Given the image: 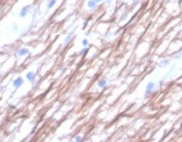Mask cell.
<instances>
[{"label": "cell", "mask_w": 182, "mask_h": 142, "mask_svg": "<svg viewBox=\"0 0 182 142\" xmlns=\"http://www.w3.org/2000/svg\"><path fill=\"white\" fill-rule=\"evenodd\" d=\"M155 89H156V85H155V83H154V82H150V83H148V84H147V86H146L145 97H147L148 95H150L151 93H153V92L155 91Z\"/></svg>", "instance_id": "6da1fadb"}, {"label": "cell", "mask_w": 182, "mask_h": 142, "mask_svg": "<svg viewBox=\"0 0 182 142\" xmlns=\"http://www.w3.org/2000/svg\"><path fill=\"white\" fill-rule=\"evenodd\" d=\"M26 78L31 85H35L36 84V73L34 72V71H29V72H27Z\"/></svg>", "instance_id": "7a4b0ae2"}, {"label": "cell", "mask_w": 182, "mask_h": 142, "mask_svg": "<svg viewBox=\"0 0 182 142\" xmlns=\"http://www.w3.org/2000/svg\"><path fill=\"white\" fill-rule=\"evenodd\" d=\"M23 85H24V78H23V77H21V76H18V77H17V78L13 82V86H14L15 90L20 89Z\"/></svg>", "instance_id": "3957f363"}, {"label": "cell", "mask_w": 182, "mask_h": 142, "mask_svg": "<svg viewBox=\"0 0 182 142\" xmlns=\"http://www.w3.org/2000/svg\"><path fill=\"white\" fill-rule=\"evenodd\" d=\"M75 31H76V28L72 29L71 31H69V32L67 33V35H66V37H65V39H64V45H67V44L71 41V39H72V37H73V34H75Z\"/></svg>", "instance_id": "277c9868"}, {"label": "cell", "mask_w": 182, "mask_h": 142, "mask_svg": "<svg viewBox=\"0 0 182 142\" xmlns=\"http://www.w3.org/2000/svg\"><path fill=\"white\" fill-rule=\"evenodd\" d=\"M28 14H29V6H23V7L21 8V11L19 12V17H20L21 19H23V18L27 17Z\"/></svg>", "instance_id": "5b68a950"}, {"label": "cell", "mask_w": 182, "mask_h": 142, "mask_svg": "<svg viewBox=\"0 0 182 142\" xmlns=\"http://www.w3.org/2000/svg\"><path fill=\"white\" fill-rule=\"evenodd\" d=\"M97 6H98V4L94 1V0H88L87 1V7L91 11H95L97 8Z\"/></svg>", "instance_id": "8992f818"}, {"label": "cell", "mask_w": 182, "mask_h": 142, "mask_svg": "<svg viewBox=\"0 0 182 142\" xmlns=\"http://www.w3.org/2000/svg\"><path fill=\"white\" fill-rule=\"evenodd\" d=\"M17 54H18V57H25V56L30 55V50L26 47H22L17 52Z\"/></svg>", "instance_id": "52a82bcc"}, {"label": "cell", "mask_w": 182, "mask_h": 142, "mask_svg": "<svg viewBox=\"0 0 182 142\" xmlns=\"http://www.w3.org/2000/svg\"><path fill=\"white\" fill-rule=\"evenodd\" d=\"M97 86L98 88L101 89H106L108 87V80L106 78H101L98 82H97Z\"/></svg>", "instance_id": "ba28073f"}, {"label": "cell", "mask_w": 182, "mask_h": 142, "mask_svg": "<svg viewBox=\"0 0 182 142\" xmlns=\"http://www.w3.org/2000/svg\"><path fill=\"white\" fill-rule=\"evenodd\" d=\"M88 52H89V47H88V46H83V48L79 52V56H81V57H85V56L87 55Z\"/></svg>", "instance_id": "9c48e42d"}, {"label": "cell", "mask_w": 182, "mask_h": 142, "mask_svg": "<svg viewBox=\"0 0 182 142\" xmlns=\"http://www.w3.org/2000/svg\"><path fill=\"white\" fill-rule=\"evenodd\" d=\"M56 2H57V0H50V1L48 2V4H47V11L52 9V8L55 6Z\"/></svg>", "instance_id": "30bf717a"}, {"label": "cell", "mask_w": 182, "mask_h": 142, "mask_svg": "<svg viewBox=\"0 0 182 142\" xmlns=\"http://www.w3.org/2000/svg\"><path fill=\"white\" fill-rule=\"evenodd\" d=\"M170 64H171V61L169 59H163V60H161L159 62V66L160 67H166V66H169Z\"/></svg>", "instance_id": "8fae6325"}, {"label": "cell", "mask_w": 182, "mask_h": 142, "mask_svg": "<svg viewBox=\"0 0 182 142\" xmlns=\"http://www.w3.org/2000/svg\"><path fill=\"white\" fill-rule=\"evenodd\" d=\"M127 16H128V14L127 13H123L121 16H120V18H119V21H125L126 19H127Z\"/></svg>", "instance_id": "7c38bea8"}, {"label": "cell", "mask_w": 182, "mask_h": 142, "mask_svg": "<svg viewBox=\"0 0 182 142\" xmlns=\"http://www.w3.org/2000/svg\"><path fill=\"white\" fill-rule=\"evenodd\" d=\"M82 45H83V46H88V45H89V40H88L87 38H84V39L82 40Z\"/></svg>", "instance_id": "4fadbf2b"}, {"label": "cell", "mask_w": 182, "mask_h": 142, "mask_svg": "<svg viewBox=\"0 0 182 142\" xmlns=\"http://www.w3.org/2000/svg\"><path fill=\"white\" fill-rule=\"evenodd\" d=\"M174 58H175V59H181V58H182V49H181V50H179V52H178V54L174 56Z\"/></svg>", "instance_id": "5bb4252c"}, {"label": "cell", "mask_w": 182, "mask_h": 142, "mask_svg": "<svg viewBox=\"0 0 182 142\" xmlns=\"http://www.w3.org/2000/svg\"><path fill=\"white\" fill-rule=\"evenodd\" d=\"M75 141H77V142L83 141V137H82V136H80V135H78V136H76V137H75Z\"/></svg>", "instance_id": "9a60e30c"}, {"label": "cell", "mask_w": 182, "mask_h": 142, "mask_svg": "<svg viewBox=\"0 0 182 142\" xmlns=\"http://www.w3.org/2000/svg\"><path fill=\"white\" fill-rule=\"evenodd\" d=\"M12 27H13V30H14V31H18V30H19L18 25H17L16 23H15V24H13V26H12Z\"/></svg>", "instance_id": "2e32d148"}, {"label": "cell", "mask_w": 182, "mask_h": 142, "mask_svg": "<svg viewBox=\"0 0 182 142\" xmlns=\"http://www.w3.org/2000/svg\"><path fill=\"white\" fill-rule=\"evenodd\" d=\"M112 1H113V0H106V2H107L108 5H110V4L112 3Z\"/></svg>", "instance_id": "e0dca14e"}, {"label": "cell", "mask_w": 182, "mask_h": 142, "mask_svg": "<svg viewBox=\"0 0 182 142\" xmlns=\"http://www.w3.org/2000/svg\"><path fill=\"white\" fill-rule=\"evenodd\" d=\"M94 1H95V2L98 4V3H102L103 1H105V0H94Z\"/></svg>", "instance_id": "ac0fdd59"}, {"label": "cell", "mask_w": 182, "mask_h": 142, "mask_svg": "<svg viewBox=\"0 0 182 142\" xmlns=\"http://www.w3.org/2000/svg\"><path fill=\"white\" fill-rule=\"evenodd\" d=\"M180 33H181V35H182V31H181V32H180ZM180 40H181V41H182V36H181V37H180Z\"/></svg>", "instance_id": "d6986e66"}, {"label": "cell", "mask_w": 182, "mask_h": 142, "mask_svg": "<svg viewBox=\"0 0 182 142\" xmlns=\"http://www.w3.org/2000/svg\"><path fill=\"white\" fill-rule=\"evenodd\" d=\"M130 1H133V2H137L138 0H130Z\"/></svg>", "instance_id": "ffe728a7"}]
</instances>
